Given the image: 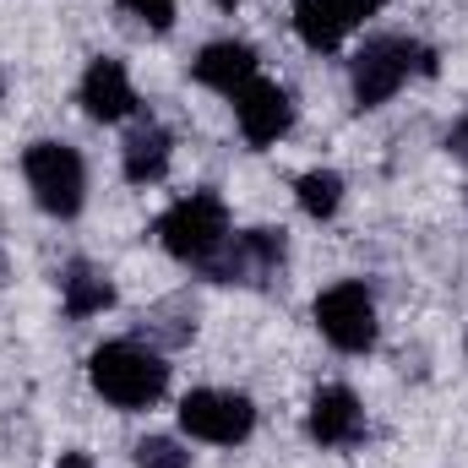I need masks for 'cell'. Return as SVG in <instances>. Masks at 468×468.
I'll return each instance as SVG.
<instances>
[{
  "label": "cell",
  "mask_w": 468,
  "mask_h": 468,
  "mask_svg": "<svg viewBox=\"0 0 468 468\" xmlns=\"http://www.w3.org/2000/svg\"><path fill=\"white\" fill-rule=\"evenodd\" d=\"M88 376H93V392L115 409H153L169 387V365L142 344H104L88 359Z\"/></svg>",
  "instance_id": "6da1fadb"
},
{
  "label": "cell",
  "mask_w": 468,
  "mask_h": 468,
  "mask_svg": "<svg viewBox=\"0 0 468 468\" xmlns=\"http://www.w3.org/2000/svg\"><path fill=\"white\" fill-rule=\"evenodd\" d=\"M158 239L169 256L191 261V267H213L218 250L229 245V207L218 191H191L180 197L164 218H158Z\"/></svg>",
  "instance_id": "7a4b0ae2"
},
{
  "label": "cell",
  "mask_w": 468,
  "mask_h": 468,
  "mask_svg": "<svg viewBox=\"0 0 468 468\" xmlns=\"http://www.w3.org/2000/svg\"><path fill=\"white\" fill-rule=\"evenodd\" d=\"M431 77L436 71V55L414 38H365V49L354 55V104L359 110H376L387 104L409 77Z\"/></svg>",
  "instance_id": "3957f363"
},
{
  "label": "cell",
  "mask_w": 468,
  "mask_h": 468,
  "mask_svg": "<svg viewBox=\"0 0 468 468\" xmlns=\"http://www.w3.org/2000/svg\"><path fill=\"white\" fill-rule=\"evenodd\" d=\"M22 175L33 186V202L55 218H77L82 213V197H88V169L77 158V147L66 142H33L22 153Z\"/></svg>",
  "instance_id": "277c9868"
},
{
  "label": "cell",
  "mask_w": 468,
  "mask_h": 468,
  "mask_svg": "<svg viewBox=\"0 0 468 468\" xmlns=\"http://www.w3.org/2000/svg\"><path fill=\"white\" fill-rule=\"evenodd\" d=\"M180 425L197 436V441H213V447H234L250 436L256 425V409L245 392H224V387H197L186 403H180Z\"/></svg>",
  "instance_id": "5b68a950"
},
{
  "label": "cell",
  "mask_w": 468,
  "mask_h": 468,
  "mask_svg": "<svg viewBox=\"0 0 468 468\" xmlns=\"http://www.w3.org/2000/svg\"><path fill=\"white\" fill-rule=\"evenodd\" d=\"M316 327L333 349L365 354L376 344V300L365 294V283H333L327 294H316Z\"/></svg>",
  "instance_id": "8992f818"
},
{
  "label": "cell",
  "mask_w": 468,
  "mask_h": 468,
  "mask_svg": "<svg viewBox=\"0 0 468 468\" xmlns=\"http://www.w3.org/2000/svg\"><path fill=\"white\" fill-rule=\"evenodd\" d=\"M283 229H245L234 245L218 250V261L207 267L213 278H224V283H267V278H278L283 272Z\"/></svg>",
  "instance_id": "52a82bcc"
},
{
  "label": "cell",
  "mask_w": 468,
  "mask_h": 468,
  "mask_svg": "<svg viewBox=\"0 0 468 468\" xmlns=\"http://www.w3.org/2000/svg\"><path fill=\"white\" fill-rule=\"evenodd\" d=\"M234 120H239V131H245L250 147H267V142H278L294 125V99L278 82H261L256 77V82H245L234 93Z\"/></svg>",
  "instance_id": "ba28073f"
},
{
  "label": "cell",
  "mask_w": 468,
  "mask_h": 468,
  "mask_svg": "<svg viewBox=\"0 0 468 468\" xmlns=\"http://www.w3.org/2000/svg\"><path fill=\"white\" fill-rule=\"evenodd\" d=\"M305 425H311V441H322V447H354L365 436V409H359V398L349 387H322L311 398Z\"/></svg>",
  "instance_id": "9c48e42d"
},
{
  "label": "cell",
  "mask_w": 468,
  "mask_h": 468,
  "mask_svg": "<svg viewBox=\"0 0 468 468\" xmlns=\"http://www.w3.org/2000/svg\"><path fill=\"white\" fill-rule=\"evenodd\" d=\"M82 110L93 120H125L136 110V88H131V77H125V66L110 60V55H99L93 66H88V77H82Z\"/></svg>",
  "instance_id": "30bf717a"
},
{
  "label": "cell",
  "mask_w": 468,
  "mask_h": 468,
  "mask_svg": "<svg viewBox=\"0 0 468 468\" xmlns=\"http://www.w3.org/2000/svg\"><path fill=\"white\" fill-rule=\"evenodd\" d=\"M197 82L202 88H213V93H239L245 82H256V49L250 44H239V38H218V44H207L202 55H197Z\"/></svg>",
  "instance_id": "8fae6325"
},
{
  "label": "cell",
  "mask_w": 468,
  "mask_h": 468,
  "mask_svg": "<svg viewBox=\"0 0 468 468\" xmlns=\"http://www.w3.org/2000/svg\"><path fill=\"white\" fill-rule=\"evenodd\" d=\"M120 169H125V180L131 186H153V180H164L169 175V131L164 125H136L131 136H125V153H120Z\"/></svg>",
  "instance_id": "7c38bea8"
},
{
  "label": "cell",
  "mask_w": 468,
  "mask_h": 468,
  "mask_svg": "<svg viewBox=\"0 0 468 468\" xmlns=\"http://www.w3.org/2000/svg\"><path fill=\"white\" fill-rule=\"evenodd\" d=\"M294 27L311 49H338L354 33V22L344 16L338 0H294Z\"/></svg>",
  "instance_id": "4fadbf2b"
},
{
  "label": "cell",
  "mask_w": 468,
  "mask_h": 468,
  "mask_svg": "<svg viewBox=\"0 0 468 468\" xmlns=\"http://www.w3.org/2000/svg\"><path fill=\"white\" fill-rule=\"evenodd\" d=\"M60 289H66V311H71V316H99V311L115 305V283H110L99 267H88V261H77V267L60 278Z\"/></svg>",
  "instance_id": "5bb4252c"
},
{
  "label": "cell",
  "mask_w": 468,
  "mask_h": 468,
  "mask_svg": "<svg viewBox=\"0 0 468 468\" xmlns=\"http://www.w3.org/2000/svg\"><path fill=\"white\" fill-rule=\"evenodd\" d=\"M294 197H300V207H305L311 218H333L338 202H344V180H338L333 169H311V175H300Z\"/></svg>",
  "instance_id": "9a60e30c"
},
{
  "label": "cell",
  "mask_w": 468,
  "mask_h": 468,
  "mask_svg": "<svg viewBox=\"0 0 468 468\" xmlns=\"http://www.w3.org/2000/svg\"><path fill=\"white\" fill-rule=\"evenodd\" d=\"M136 468H191V452L175 436H147L136 441Z\"/></svg>",
  "instance_id": "2e32d148"
},
{
  "label": "cell",
  "mask_w": 468,
  "mask_h": 468,
  "mask_svg": "<svg viewBox=\"0 0 468 468\" xmlns=\"http://www.w3.org/2000/svg\"><path fill=\"white\" fill-rule=\"evenodd\" d=\"M120 5H125L131 16H142L147 27H158V33L175 22V0H120Z\"/></svg>",
  "instance_id": "e0dca14e"
},
{
  "label": "cell",
  "mask_w": 468,
  "mask_h": 468,
  "mask_svg": "<svg viewBox=\"0 0 468 468\" xmlns=\"http://www.w3.org/2000/svg\"><path fill=\"white\" fill-rule=\"evenodd\" d=\"M338 5H344V16H349L354 27H359V22H365V16H376L387 0H338Z\"/></svg>",
  "instance_id": "ac0fdd59"
},
{
  "label": "cell",
  "mask_w": 468,
  "mask_h": 468,
  "mask_svg": "<svg viewBox=\"0 0 468 468\" xmlns=\"http://www.w3.org/2000/svg\"><path fill=\"white\" fill-rule=\"evenodd\" d=\"M447 147H452V153H458V158L468 164V115L458 120V125H452V136H447Z\"/></svg>",
  "instance_id": "d6986e66"
},
{
  "label": "cell",
  "mask_w": 468,
  "mask_h": 468,
  "mask_svg": "<svg viewBox=\"0 0 468 468\" xmlns=\"http://www.w3.org/2000/svg\"><path fill=\"white\" fill-rule=\"evenodd\" d=\"M55 468H99V463H93L88 452H66V458H60V463H55Z\"/></svg>",
  "instance_id": "ffe728a7"
},
{
  "label": "cell",
  "mask_w": 468,
  "mask_h": 468,
  "mask_svg": "<svg viewBox=\"0 0 468 468\" xmlns=\"http://www.w3.org/2000/svg\"><path fill=\"white\" fill-rule=\"evenodd\" d=\"M213 5H224V11H234V5H239V0H213Z\"/></svg>",
  "instance_id": "44dd1931"
},
{
  "label": "cell",
  "mask_w": 468,
  "mask_h": 468,
  "mask_svg": "<svg viewBox=\"0 0 468 468\" xmlns=\"http://www.w3.org/2000/svg\"><path fill=\"white\" fill-rule=\"evenodd\" d=\"M0 93H5V77H0Z\"/></svg>",
  "instance_id": "7402d4cb"
}]
</instances>
